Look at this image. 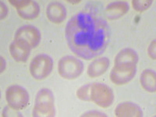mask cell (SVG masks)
<instances>
[{"label": "cell", "mask_w": 156, "mask_h": 117, "mask_svg": "<svg viewBox=\"0 0 156 117\" xmlns=\"http://www.w3.org/2000/svg\"><path fill=\"white\" fill-rule=\"evenodd\" d=\"M0 5H1V12H0V14H1V20H3L7 16L8 11L9 10H8L7 6L2 2H1Z\"/></svg>", "instance_id": "22"}, {"label": "cell", "mask_w": 156, "mask_h": 117, "mask_svg": "<svg viewBox=\"0 0 156 117\" xmlns=\"http://www.w3.org/2000/svg\"><path fill=\"white\" fill-rule=\"evenodd\" d=\"M14 40L21 41L30 48H36L41 41V33L38 29L32 25H23L15 33Z\"/></svg>", "instance_id": "7"}, {"label": "cell", "mask_w": 156, "mask_h": 117, "mask_svg": "<svg viewBox=\"0 0 156 117\" xmlns=\"http://www.w3.org/2000/svg\"><path fill=\"white\" fill-rule=\"evenodd\" d=\"M136 66H114L110 73V80L116 85H124L135 76Z\"/></svg>", "instance_id": "8"}, {"label": "cell", "mask_w": 156, "mask_h": 117, "mask_svg": "<svg viewBox=\"0 0 156 117\" xmlns=\"http://www.w3.org/2000/svg\"><path fill=\"white\" fill-rule=\"evenodd\" d=\"M151 0H133L132 1V6L137 12H144L151 7L152 4Z\"/></svg>", "instance_id": "18"}, {"label": "cell", "mask_w": 156, "mask_h": 117, "mask_svg": "<svg viewBox=\"0 0 156 117\" xmlns=\"http://www.w3.org/2000/svg\"><path fill=\"white\" fill-rule=\"evenodd\" d=\"M90 101H92L101 108H108L112 105L114 101L113 91L105 83H91Z\"/></svg>", "instance_id": "5"}, {"label": "cell", "mask_w": 156, "mask_h": 117, "mask_svg": "<svg viewBox=\"0 0 156 117\" xmlns=\"http://www.w3.org/2000/svg\"><path fill=\"white\" fill-rule=\"evenodd\" d=\"M68 47L80 58L90 60L105 51L109 43L110 28L100 16L78 12L69 19L65 30Z\"/></svg>", "instance_id": "1"}, {"label": "cell", "mask_w": 156, "mask_h": 117, "mask_svg": "<svg viewBox=\"0 0 156 117\" xmlns=\"http://www.w3.org/2000/svg\"><path fill=\"white\" fill-rule=\"evenodd\" d=\"M83 71V63L80 59L72 55H66L60 58L58 63V72L62 78L74 80Z\"/></svg>", "instance_id": "3"}, {"label": "cell", "mask_w": 156, "mask_h": 117, "mask_svg": "<svg viewBox=\"0 0 156 117\" xmlns=\"http://www.w3.org/2000/svg\"><path fill=\"white\" fill-rule=\"evenodd\" d=\"M31 48L24 43L14 40L9 45V52L12 58L18 62H25L30 55Z\"/></svg>", "instance_id": "11"}, {"label": "cell", "mask_w": 156, "mask_h": 117, "mask_svg": "<svg viewBox=\"0 0 156 117\" xmlns=\"http://www.w3.org/2000/svg\"><path fill=\"white\" fill-rule=\"evenodd\" d=\"M55 99L53 93L48 88H41L35 98V103L32 112L34 117L55 116Z\"/></svg>", "instance_id": "2"}, {"label": "cell", "mask_w": 156, "mask_h": 117, "mask_svg": "<svg viewBox=\"0 0 156 117\" xmlns=\"http://www.w3.org/2000/svg\"><path fill=\"white\" fill-rule=\"evenodd\" d=\"M53 68V60L46 54H40L30 62L29 70L34 80H41L48 77Z\"/></svg>", "instance_id": "4"}, {"label": "cell", "mask_w": 156, "mask_h": 117, "mask_svg": "<svg viewBox=\"0 0 156 117\" xmlns=\"http://www.w3.org/2000/svg\"><path fill=\"white\" fill-rule=\"evenodd\" d=\"M17 13L22 19L31 20L37 18L40 12V7L37 2L30 0L29 3L22 9H17Z\"/></svg>", "instance_id": "16"}, {"label": "cell", "mask_w": 156, "mask_h": 117, "mask_svg": "<svg viewBox=\"0 0 156 117\" xmlns=\"http://www.w3.org/2000/svg\"><path fill=\"white\" fill-rule=\"evenodd\" d=\"M90 87L91 83L83 85L76 90V96L82 101H90Z\"/></svg>", "instance_id": "17"}, {"label": "cell", "mask_w": 156, "mask_h": 117, "mask_svg": "<svg viewBox=\"0 0 156 117\" xmlns=\"http://www.w3.org/2000/svg\"><path fill=\"white\" fill-rule=\"evenodd\" d=\"M140 82L142 87L147 92L154 93L156 91V73L153 69H144L141 73Z\"/></svg>", "instance_id": "15"}, {"label": "cell", "mask_w": 156, "mask_h": 117, "mask_svg": "<svg viewBox=\"0 0 156 117\" xmlns=\"http://www.w3.org/2000/svg\"><path fill=\"white\" fill-rule=\"evenodd\" d=\"M82 116H106V115L102 112H100L98 111H90L88 112H86Z\"/></svg>", "instance_id": "23"}, {"label": "cell", "mask_w": 156, "mask_h": 117, "mask_svg": "<svg viewBox=\"0 0 156 117\" xmlns=\"http://www.w3.org/2000/svg\"><path fill=\"white\" fill-rule=\"evenodd\" d=\"M155 41H152L150 44V45L148 46V48H147V53H148V55L151 57L152 59H155L156 55H155Z\"/></svg>", "instance_id": "21"}, {"label": "cell", "mask_w": 156, "mask_h": 117, "mask_svg": "<svg viewBox=\"0 0 156 117\" xmlns=\"http://www.w3.org/2000/svg\"><path fill=\"white\" fill-rule=\"evenodd\" d=\"M5 62L4 58L1 57V73H2L4 70H5Z\"/></svg>", "instance_id": "24"}, {"label": "cell", "mask_w": 156, "mask_h": 117, "mask_svg": "<svg viewBox=\"0 0 156 117\" xmlns=\"http://www.w3.org/2000/svg\"><path fill=\"white\" fill-rule=\"evenodd\" d=\"M5 99L8 106L15 110H21L27 107L29 102L27 90L20 85H11L5 90Z\"/></svg>", "instance_id": "6"}, {"label": "cell", "mask_w": 156, "mask_h": 117, "mask_svg": "<svg viewBox=\"0 0 156 117\" xmlns=\"http://www.w3.org/2000/svg\"><path fill=\"white\" fill-rule=\"evenodd\" d=\"M46 16L51 23H62L66 17V9L60 2H51L46 8Z\"/></svg>", "instance_id": "10"}, {"label": "cell", "mask_w": 156, "mask_h": 117, "mask_svg": "<svg viewBox=\"0 0 156 117\" xmlns=\"http://www.w3.org/2000/svg\"><path fill=\"white\" fill-rule=\"evenodd\" d=\"M110 65V61L107 57L97 58L90 62L87 67V75L91 78L98 77L108 70Z\"/></svg>", "instance_id": "14"}, {"label": "cell", "mask_w": 156, "mask_h": 117, "mask_svg": "<svg viewBox=\"0 0 156 117\" xmlns=\"http://www.w3.org/2000/svg\"><path fill=\"white\" fill-rule=\"evenodd\" d=\"M129 6L127 2L123 1L113 2L108 4L105 8V15L111 20L119 19L124 16L129 11Z\"/></svg>", "instance_id": "13"}, {"label": "cell", "mask_w": 156, "mask_h": 117, "mask_svg": "<svg viewBox=\"0 0 156 117\" xmlns=\"http://www.w3.org/2000/svg\"><path fill=\"white\" fill-rule=\"evenodd\" d=\"M115 115L118 117H140L143 112L140 106L130 101L119 103L115 109Z\"/></svg>", "instance_id": "12"}, {"label": "cell", "mask_w": 156, "mask_h": 117, "mask_svg": "<svg viewBox=\"0 0 156 117\" xmlns=\"http://www.w3.org/2000/svg\"><path fill=\"white\" fill-rule=\"evenodd\" d=\"M68 2H69V3H79V2H80V1H76V2H72V1H67Z\"/></svg>", "instance_id": "25"}, {"label": "cell", "mask_w": 156, "mask_h": 117, "mask_svg": "<svg viewBox=\"0 0 156 117\" xmlns=\"http://www.w3.org/2000/svg\"><path fill=\"white\" fill-rule=\"evenodd\" d=\"M138 62V55L132 48L121 50L114 59V66H136Z\"/></svg>", "instance_id": "9"}, {"label": "cell", "mask_w": 156, "mask_h": 117, "mask_svg": "<svg viewBox=\"0 0 156 117\" xmlns=\"http://www.w3.org/2000/svg\"><path fill=\"white\" fill-rule=\"evenodd\" d=\"M30 2V0H9V2L11 5L17 9H22L27 5Z\"/></svg>", "instance_id": "19"}, {"label": "cell", "mask_w": 156, "mask_h": 117, "mask_svg": "<svg viewBox=\"0 0 156 117\" xmlns=\"http://www.w3.org/2000/svg\"><path fill=\"white\" fill-rule=\"evenodd\" d=\"M2 116H21V114L17 112V110H15L11 107L8 106L4 108L2 112Z\"/></svg>", "instance_id": "20"}]
</instances>
